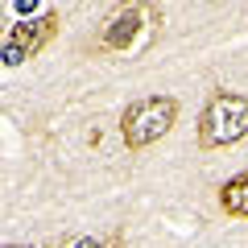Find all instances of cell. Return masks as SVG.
I'll return each instance as SVG.
<instances>
[{"instance_id": "obj_1", "label": "cell", "mask_w": 248, "mask_h": 248, "mask_svg": "<svg viewBox=\"0 0 248 248\" xmlns=\"http://www.w3.org/2000/svg\"><path fill=\"white\" fill-rule=\"evenodd\" d=\"M161 29V9L149 0H120L99 25L95 54H133Z\"/></svg>"}, {"instance_id": "obj_2", "label": "cell", "mask_w": 248, "mask_h": 248, "mask_svg": "<svg viewBox=\"0 0 248 248\" xmlns=\"http://www.w3.org/2000/svg\"><path fill=\"white\" fill-rule=\"evenodd\" d=\"M248 137V95L244 91H211L199 112V145L223 149Z\"/></svg>"}, {"instance_id": "obj_3", "label": "cell", "mask_w": 248, "mask_h": 248, "mask_svg": "<svg viewBox=\"0 0 248 248\" xmlns=\"http://www.w3.org/2000/svg\"><path fill=\"white\" fill-rule=\"evenodd\" d=\"M178 120V99L174 95H145L124 108L120 116V137L128 149H149L174 128Z\"/></svg>"}, {"instance_id": "obj_4", "label": "cell", "mask_w": 248, "mask_h": 248, "mask_svg": "<svg viewBox=\"0 0 248 248\" xmlns=\"http://www.w3.org/2000/svg\"><path fill=\"white\" fill-rule=\"evenodd\" d=\"M58 29H62V17H58V13H42V17H33V21L13 25L9 42H4V50H0V62H4V66H21L25 58L42 54L46 46L58 37Z\"/></svg>"}, {"instance_id": "obj_5", "label": "cell", "mask_w": 248, "mask_h": 248, "mask_svg": "<svg viewBox=\"0 0 248 248\" xmlns=\"http://www.w3.org/2000/svg\"><path fill=\"white\" fill-rule=\"evenodd\" d=\"M219 207L232 219H248V170H240L236 178H228L219 186Z\"/></svg>"}]
</instances>
